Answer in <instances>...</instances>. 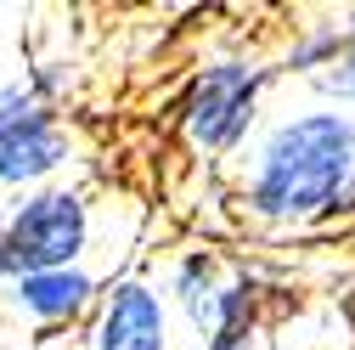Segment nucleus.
<instances>
[{
    "instance_id": "nucleus-1",
    "label": "nucleus",
    "mask_w": 355,
    "mask_h": 350,
    "mask_svg": "<svg viewBox=\"0 0 355 350\" xmlns=\"http://www.w3.org/2000/svg\"><path fill=\"white\" fill-rule=\"evenodd\" d=\"M232 209L254 232H316L355 215V113L293 102L232 164Z\"/></svg>"
},
{
    "instance_id": "nucleus-2",
    "label": "nucleus",
    "mask_w": 355,
    "mask_h": 350,
    "mask_svg": "<svg viewBox=\"0 0 355 350\" xmlns=\"http://www.w3.org/2000/svg\"><path fill=\"white\" fill-rule=\"evenodd\" d=\"M277 62L254 51H214L203 57L181 97H175V136L198 164H237V153L259 136L265 97L277 91Z\"/></svg>"
},
{
    "instance_id": "nucleus-3",
    "label": "nucleus",
    "mask_w": 355,
    "mask_h": 350,
    "mask_svg": "<svg viewBox=\"0 0 355 350\" xmlns=\"http://www.w3.org/2000/svg\"><path fill=\"white\" fill-rule=\"evenodd\" d=\"M12 266L23 272H68L85 266L102 243V198L91 181H51L40 192H23L0 215Z\"/></svg>"
},
{
    "instance_id": "nucleus-4",
    "label": "nucleus",
    "mask_w": 355,
    "mask_h": 350,
    "mask_svg": "<svg viewBox=\"0 0 355 350\" xmlns=\"http://www.w3.org/2000/svg\"><path fill=\"white\" fill-rule=\"evenodd\" d=\"M73 158L79 136L68 130V119L40 102L23 74L0 79V192L23 198L51 181H68Z\"/></svg>"
},
{
    "instance_id": "nucleus-5",
    "label": "nucleus",
    "mask_w": 355,
    "mask_h": 350,
    "mask_svg": "<svg viewBox=\"0 0 355 350\" xmlns=\"http://www.w3.org/2000/svg\"><path fill=\"white\" fill-rule=\"evenodd\" d=\"M79 350H187L164 283L141 266L119 272L96 305V317L85 322Z\"/></svg>"
},
{
    "instance_id": "nucleus-6",
    "label": "nucleus",
    "mask_w": 355,
    "mask_h": 350,
    "mask_svg": "<svg viewBox=\"0 0 355 350\" xmlns=\"http://www.w3.org/2000/svg\"><path fill=\"white\" fill-rule=\"evenodd\" d=\"M107 272L96 266H68V272H23L12 277L6 299H0V317L12 328L34 333L28 344H46L51 333H85V322L96 317V305L107 294Z\"/></svg>"
},
{
    "instance_id": "nucleus-7",
    "label": "nucleus",
    "mask_w": 355,
    "mask_h": 350,
    "mask_svg": "<svg viewBox=\"0 0 355 350\" xmlns=\"http://www.w3.org/2000/svg\"><path fill=\"white\" fill-rule=\"evenodd\" d=\"M226 277H232V260L214 243H187V249L169 254V266H164L158 283L169 294V311H175V322H181V333L192 339L187 350H198V339L209 333V317H214V299H220V288H226Z\"/></svg>"
},
{
    "instance_id": "nucleus-8",
    "label": "nucleus",
    "mask_w": 355,
    "mask_h": 350,
    "mask_svg": "<svg viewBox=\"0 0 355 350\" xmlns=\"http://www.w3.org/2000/svg\"><path fill=\"white\" fill-rule=\"evenodd\" d=\"M338 57H344V12H316V17H304V23L288 34V46H282V57H277V74L316 85Z\"/></svg>"
},
{
    "instance_id": "nucleus-9",
    "label": "nucleus",
    "mask_w": 355,
    "mask_h": 350,
    "mask_svg": "<svg viewBox=\"0 0 355 350\" xmlns=\"http://www.w3.org/2000/svg\"><path fill=\"white\" fill-rule=\"evenodd\" d=\"M23 79L34 85V97L46 102V108L62 113V102H73L79 85H85V62H79L73 51H34L28 68H23Z\"/></svg>"
},
{
    "instance_id": "nucleus-10",
    "label": "nucleus",
    "mask_w": 355,
    "mask_h": 350,
    "mask_svg": "<svg viewBox=\"0 0 355 350\" xmlns=\"http://www.w3.org/2000/svg\"><path fill=\"white\" fill-rule=\"evenodd\" d=\"M310 97L355 113V6H344V57H338L316 85H310Z\"/></svg>"
},
{
    "instance_id": "nucleus-11",
    "label": "nucleus",
    "mask_w": 355,
    "mask_h": 350,
    "mask_svg": "<svg viewBox=\"0 0 355 350\" xmlns=\"http://www.w3.org/2000/svg\"><path fill=\"white\" fill-rule=\"evenodd\" d=\"M12 277H17V266H12V249H6V232H0V299H6Z\"/></svg>"
},
{
    "instance_id": "nucleus-12",
    "label": "nucleus",
    "mask_w": 355,
    "mask_h": 350,
    "mask_svg": "<svg viewBox=\"0 0 355 350\" xmlns=\"http://www.w3.org/2000/svg\"><path fill=\"white\" fill-rule=\"evenodd\" d=\"M23 350H62V344H23Z\"/></svg>"
},
{
    "instance_id": "nucleus-13",
    "label": "nucleus",
    "mask_w": 355,
    "mask_h": 350,
    "mask_svg": "<svg viewBox=\"0 0 355 350\" xmlns=\"http://www.w3.org/2000/svg\"><path fill=\"white\" fill-rule=\"evenodd\" d=\"M6 328H12V322H0V350H6Z\"/></svg>"
}]
</instances>
